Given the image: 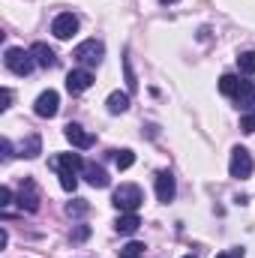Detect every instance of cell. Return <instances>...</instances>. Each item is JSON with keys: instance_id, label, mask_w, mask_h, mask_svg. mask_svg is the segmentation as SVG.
I'll return each mask as SVG.
<instances>
[{"instance_id": "4316f807", "label": "cell", "mask_w": 255, "mask_h": 258, "mask_svg": "<svg viewBox=\"0 0 255 258\" xmlns=\"http://www.w3.org/2000/svg\"><path fill=\"white\" fill-rule=\"evenodd\" d=\"M9 204H12V189L0 186V207H9Z\"/></svg>"}, {"instance_id": "ba28073f", "label": "cell", "mask_w": 255, "mask_h": 258, "mask_svg": "<svg viewBox=\"0 0 255 258\" xmlns=\"http://www.w3.org/2000/svg\"><path fill=\"white\" fill-rule=\"evenodd\" d=\"M51 33H54L57 39H72V36L78 33V18H75L72 12H60V15H54V21H51Z\"/></svg>"}, {"instance_id": "7c38bea8", "label": "cell", "mask_w": 255, "mask_h": 258, "mask_svg": "<svg viewBox=\"0 0 255 258\" xmlns=\"http://www.w3.org/2000/svg\"><path fill=\"white\" fill-rule=\"evenodd\" d=\"M174 195H177L174 174H171V171H159V174H156V198H159L162 204H168V201H174Z\"/></svg>"}, {"instance_id": "cb8c5ba5", "label": "cell", "mask_w": 255, "mask_h": 258, "mask_svg": "<svg viewBox=\"0 0 255 258\" xmlns=\"http://www.w3.org/2000/svg\"><path fill=\"white\" fill-rule=\"evenodd\" d=\"M240 129H243L246 135H252L255 132V108L252 111H246V114H240Z\"/></svg>"}, {"instance_id": "44dd1931", "label": "cell", "mask_w": 255, "mask_h": 258, "mask_svg": "<svg viewBox=\"0 0 255 258\" xmlns=\"http://www.w3.org/2000/svg\"><path fill=\"white\" fill-rule=\"evenodd\" d=\"M87 210H90V204H87V201H81V198H75V201H69V204H66V213H69V216H84Z\"/></svg>"}, {"instance_id": "30bf717a", "label": "cell", "mask_w": 255, "mask_h": 258, "mask_svg": "<svg viewBox=\"0 0 255 258\" xmlns=\"http://www.w3.org/2000/svg\"><path fill=\"white\" fill-rule=\"evenodd\" d=\"M18 204H21V210H27V213H36V210H39V189H36V180H33V177H24L21 192H18Z\"/></svg>"}, {"instance_id": "d6986e66", "label": "cell", "mask_w": 255, "mask_h": 258, "mask_svg": "<svg viewBox=\"0 0 255 258\" xmlns=\"http://www.w3.org/2000/svg\"><path fill=\"white\" fill-rule=\"evenodd\" d=\"M114 165H117L120 171L132 168V165H135V153H132V150H126V147H123V150H114Z\"/></svg>"}, {"instance_id": "52a82bcc", "label": "cell", "mask_w": 255, "mask_h": 258, "mask_svg": "<svg viewBox=\"0 0 255 258\" xmlns=\"http://www.w3.org/2000/svg\"><path fill=\"white\" fill-rule=\"evenodd\" d=\"M57 108H60V93H57V90H42V93L36 96V102H33V111H36L39 117H54Z\"/></svg>"}, {"instance_id": "7a4b0ae2", "label": "cell", "mask_w": 255, "mask_h": 258, "mask_svg": "<svg viewBox=\"0 0 255 258\" xmlns=\"http://www.w3.org/2000/svg\"><path fill=\"white\" fill-rule=\"evenodd\" d=\"M72 57L84 66V69L99 66V63H102V57H105V45H102L99 39H84V42H78V45H75Z\"/></svg>"}, {"instance_id": "83f0119b", "label": "cell", "mask_w": 255, "mask_h": 258, "mask_svg": "<svg viewBox=\"0 0 255 258\" xmlns=\"http://www.w3.org/2000/svg\"><path fill=\"white\" fill-rule=\"evenodd\" d=\"M216 258H243V249H240V246H234V249H228V252H219Z\"/></svg>"}, {"instance_id": "3957f363", "label": "cell", "mask_w": 255, "mask_h": 258, "mask_svg": "<svg viewBox=\"0 0 255 258\" xmlns=\"http://www.w3.org/2000/svg\"><path fill=\"white\" fill-rule=\"evenodd\" d=\"M3 63H6L9 72H15V75H21V78H24V75H30V72H33L36 60H33V54H30V51H24V48H6Z\"/></svg>"}, {"instance_id": "2e32d148", "label": "cell", "mask_w": 255, "mask_h": 258, "mask_svg": "<svg viewBox=\"0 0 255 258\" xmlns=\"http://www.w3.org/2000/svg\"><path fill=\"white\" fill-rule=\"evenodd\" d=\"M105 105H108V111H111V114H123V111H129V93H123V90L108 93Z\"/></svg>"}, {"instance_id": "4fadbf2b", "label": "cell", "mask_w": 255, "mask_h": 258, "mask_svg": "<svg viewBox=\"0 0 255 258\" xmlns=\"http://www.w3.org/2000/svg\"><path fill=\"white\" fill-rule=\"evenodd\" d=\"M30 54H33L36 66H42V69L57 66V54H54V48H48L45 42H33V45H30Z\"/></svg>"}, {"instance_id": "5bb4252c", "label": "cell", "mask_w": 255, "mask_h": 258, "mask_svg": "<svg viewBox=\"0 0 255 258\" xmlns=\"http://www.w3.org/2000/svg\"><path fill=\"white\" fill-rule=\"evenodd\" d=\"M84 177H87V183H90V186H96V189H105V186L111 183L108 171H105L102 165H93V162H87V165H84Z\"/></svg>"}, {"instance_id": "e0dca14e", "label": "cell", "mask_w": 255, "mask_h": 258, "mask_svg": "<svg viewBox=\"0 0 255 258\" xmlns=\"http://www.w3.org/2000/svg\"><path fill=\"white\" fill-rule=\"evenodd\" d=\"M240 81H243L240 75L225 72V75L219 78V93H222V96H234V93H237V87H240Z\"/></svg>"}, {"instance_id": "9c48e42d", "label": "cell", "mask_w": 255, "mask_h": 258, "mask_svg": "<svg viewBox=\"0 0 255 258\" xmlns=\"http://www.w3.org/2000/svg\"><path fill=\"white\" fill-rule=\"evenodd\" d=\"M48 165L60 174V171H72V174H78V171H84V159L78 156V153H57V156H51L48 159Z\"/></svg>"}, {"instance_id": "603a6c76", "label": "cell", "mask_w": 255, "mask_h": 258, "mask_svg": "<svg viewBox=\"0 0 255 258\" xmlns=\"http://www.w3.org/2000/svg\"><path fill=\"white\" fill-rule=\"evenodd\" d=\"M57 177H60V186H63L66 192H75V186H78V177H75L72 171H60Z\"/></svg>"}, {"instance_id": "277c9868", "label": "cell", "mask_w": 255, "mask_h": 258, "mask_svg": "<svg viewBox=\"0 0 255 258\" xmlns=\"http://www.w3.org/2000/svg\"><path fill=\"white\" fill-rule=\"evenodd\" d=\"M252 168H255L252 153H249L246 147H234V150H231V159H228V174L237 177V180H246V177L252 174Z\"/></svg>"}, {"instance_id": "9a60e30c", "label": "cell", "mask_w": 255, "mask_h": 258, "mask_svg": "<svg viewBox=\"0 0 255 258\" xmlns=\"http://www.w3.org/2000/svg\"><path fill=\"white\" fill-rule=\"evenodd\" d=\"M138 228H141V219H138V213H120V216H117V222H114V231H117V234H135V231H138Z\"/></svg>"}, {"instance_id": "ac0fdd59", "label": "cell", "mask_w": 255, "mask_h": 258, "mask_svg": "<svg viewBox=\"0 0 255 258\" xmlns=\"http://www.w3.org/2000/svg\"><path fill=\"white\" fill-rule=\"evenodd\" d=\"M42 153V138L33 132V135H27V141L21 144V156H27V159H33V156H39Z\"/></svg>"}, {"instance_id": "5b68a950", "label": "cell", "mask_w": 255, "mask_h": 258, "mask_svg": "<svg viewBox=\"0 0 255 258\" xmlns=\"http://www.w3.org/2000/svg\"><path fill=\"white\" fill-rule=\"evenodd\" d=\"M63 135H66V141H69L72 147H78V150H90V147L96 144L93 132H87L81 123H66V126H63Z\"/></svg>"}, {"instance_id": "6da1fadb", "label": "cell", "mask_w": 255, "mask_h": 258, "mask_svg": "<svg viewBox=\"0 0 255 258\" xmlns=\"http://www.w3.org/2000/svg\"><path fill=\"white\" fill-rule=\"evenodd\" d=\"M111 204L120 210V213H138V207L144 204V192H141V186H135V183H120L114 195H111Z\"/></svg>"}, {"instance_id": "484cf974", "label": "cell", "mask_w": 255, "mask_h": 258, "mask_svg": "<svg viewBox=\"0 0 255 258\" xmlns=\"http://www.w3.org/2000/svg\"><path fill=\"white\" fill-rule=\"evenodd\" d=\"M9 102H12V90H9V87H3V90H0V111H6V108H9Z\"/></svg>"}, {"instance_id": "ffe728a7", "label": "cell", "mask_w": 255, "mask_h": 258, "mask_svg": "<svg viewBox=\"0 0 255 258\" xmlns=\"http://www.w3.org/2000/svg\"><path fill=\"white\" fill-rule=\"evenodd\" d=\"M237 66H240V72L255 75V51H240L237 54Z\"/></svg>"}, {"instance_id": "d4e9b609", "label": "cell", "mask_w": 255, "mask_h": 258, "mask_svg": "<svg viewBox=\"0 0 255 258\" xmlns=\"http://www.w3.org/2000/svg\"><path fill=\"white\" fill-rule=\"evenodd\" d=\"M0 156H3V159H12V156H15V153H12V141H9V138H0Z\"/></svg>"}, {"instance_id": "f546056e", "label": "cell", "mask_w": 255, "mask_h": 258, "mask_svg": "<svg viewBox=\"0 0 255 258\" xmlns=\"http://www.w3.org/2000/svg\"><path fill=\"white\" fill-rule=\"evenodd\" d=\"M159 3H165V6H168V3H177V0H159Z\"/></svg>"}, {"instance_id": "8992f818", "label": "cell", "mask_w": 255, "mask_h": 258, "mask_svg": "<svg viewBox=\"0 0 255 258\" xmlns=\"http://www.w3.org/2000/svg\"><path fill=\"white\" fill-rule=\"evenodd\" d=\"M93 87V72L90 69H72L69 75H66V90L72 93V96H78V93H84V90H90Z\"/></svg>"}, {"instance_id": "4dcf8cb0", "label": "cell", "mask_w": 255, "mask_h": 258, "mask_svg": "<svg viewBox=\"0 0 255 258\" xmlns=\"http://www.w3.org/2000/svg\"><path fill=\"white\" fill-rule=\"evenodd\" d=\"M183 258H195V255H183Z\"/></svg>"}, {"instance_id": "8fae6325", "label": "cell", "mask_w": 255, "mask_h": 258, "mask_svg": "<svg viewBox=\"0 0 255 258\" xmlns=\"http://www.w3.org/2000/svg\"><path fill=\"white\" fill-rule=\"evenodd\" d=\"M234 99V105L240 108V114H246V111H252L255 108V81H240V87H237V93L231 96Z\"/></svg>"}, {"instance_id": "f1b7e54d", "label": "cell", "mask_w": 255, "mask_h": 258, "mask_svg": "<svg viewBox=\"0 0 255 258\" xmlns=\"http://www.w3.org/2000/svg\"><path fill=\"white\" fill-rule=\"evenodd\" d=\"M87 234H90V228H87V225H81V228H78V231L72 234V240H84Z\"/></svg>"}, {"instance_id": "7402d4cb", "label": "cell", "mask_w": 255, "mask_h": 258, "mask_svg": "<svg viewBox=\"0 0 255 258\" xmlns=\"http://www.w3.org/2000/svg\"><path fill=\"white\" fill-rule=\"evenodd\" d=\"M120 258H144V243H126L123 249H120Z\"/></svg>"}]
</instances>
